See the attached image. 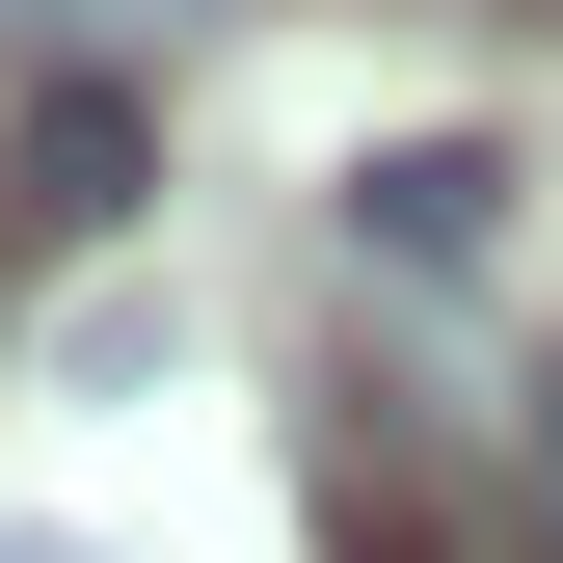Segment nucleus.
Segmentation results:
<instances>
[{
  "label": "nucleus",
  "mask_w": 563,
  "mask_h": 563,
  "mask_svg": "<svg viewBox=\"0 0 563 563\" xmlns=\"http://www.w3.org/2000/svg\"><path fill=\"white\" fill-rule=\"evenodd\" d=\"M537 510H563V349H537Z\"/></svg>",
  "instance_id": "nucleus-4"
},
{
  "label": "nucleus",
  "mask_w": 563,
  "mask_h": 563,
  "mask_svg": "<svg viewBox=\"0 0 563 563\" xmlns=\"http://www.w3.org/2000/svg\"><path fill=\"white\" fill-rule=\"evenodd\" d=\"M349 242H402V268H483V242H510V162H483V134H402V162H349Z\"/></svg>",
  "instance_id": "nucleus-2"
},
{
  "label": "nucleus",
  "mask_w": 563,
  "mask_h": 563,
  "mask_svg": "<svg viewBox=\"0 0 563 563\" xmlns=\"http://www.w3.org/2000/svg\"><path fill=\"white\" fill-rule=\"evenodd\" d=\"M0 27H54V81H81V27H134V0H0Z\"/></svg>",
  "instance_id": "nucleus-3"
},
{
  "label": "nucleus",
  "mask_w": 563,
  "mask_h": 563,
  "mask_svg": "<svg viewBox=\"0 0 563 563\" xmlns=\"http://www.w3.org/2000/svg\"><path fill=\"white\" fill-rule=\"evenodd\" d=\"M134 188H162V108H134L108 54H81V81H27V134H0V216H27V242H134Z\"/></svg>",
  "instance_id": "nucleus-1"
},
{
  "label": "nucleus",
  "mask_w": 563,
  "mask_h": 563,
  "mask_svg": "<svg viewBox=\"0 0 563 563\" xmlns=\"http://www.w3.org/2000/svg\"><path fill=\"white\" fill-rule=\"evenodd\" d=\"M0 563H81V537H0Z\"/></svg>",
  "instance_id": "nucleus-5"
}]
</instances>
